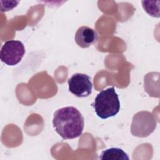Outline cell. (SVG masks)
Masks as SVG:
<instances>
[{
	"instance_id": "ba28073f",
	"label": "cell",
	"mask_w": 160,
	"mask_h": 160,
	"mask_svg": "<svg viewBox=\"0 0 160 160\" xmlns=\"http://www.w3.org/2000/svg\"><path fill=\"white\" fill-rule=\"evenodd\" d=\"M156 2L157 1H142V7L148 14L152 17L159 18V5H155Z\"/></svg>"
},
{
	"instance_id": "277c9868",
	"label": "cell",
	"mask_w": 160,
	"mask_h": 160,
	"mask_svg": "<svg viewBox=\"0 0 160 160\" xmlns=\"http://www.w3.org/2000/svg\"><path fill=\"white\" fill-rule=\"evenodd\" d=\"M25 54V48L21 41L10 40L6 41L0 51L2 62L8 66L18 64Z\"/></svg>"
},
{
	"instance_id": "8992f818",
	"label": "cell",
	"mask_w": 160,
	"mask_h": 160,
	"mask_svg": "<svg viewBox=\"0 0 160 160\" xmlns=\"http://www.w3.org/2000/svg\"><path fill=\"white\" fill-rule=\"evenodd\" d=\"M98 35L96 31L88 26L79 28L75 34L76 44L82 48H88L96 42Z\"/></svg>"
},
{
	"instance_id": "52a82bcc",
	"label": "cell",
	"mask_w": 160,
	"mask_h": 160,
	"mask_svg": "<svg viewBox=\"0 0 160 160\" xmlns=\"http://www.w3.org/2000/svg\"><path fill=\"white\" fill-rule=\"evenodd\" d=\"M99 159L105 160H129V158L122 149L111 148L103 151L99 156Z\"/></svg>"
},
{
	"instance_id": "6da1fadb",
	"label": "cell",
	"mask_w": 160,
	"mask_h": 160,
	"mask_svg": "<svg viewBox=\"0 0 160 160\" xmlns=\"http://www.w3.org/2000/svg\"><path fill=\"white\" fill-rule=\"evenodd\" d=\"M53 127L63 139L79 137L84 126V118L79 111L72 106L58 109L54 114Z\"/></svg>"
},
{
	"instance_id": "7a4b0ae2",
	"label": "cell",
	"mask_w": 160,
	"mask_h": 160,
	"mask_svg": "<svg viewBox=\"0 0 160 160\" xmlns=\"http://www.w3.org/2000/svg\"><path fill=\"white\" fill-rule=\"evenodd\" d=\"M91 105L97 116L104 119L116 116L120 109L118 95L114 87L101 90Z\"/></svg>"
},
{
	"instance_id": "5b68a950",
	"label": "cell",
	"mask_w": 160,
	"mask_h": 160,
	"mask_svg": "<svg viewBox=\"0 0 160 160\" xmlns=\"http://www.w3.org/2000/svg\"><path fill=\"white\" fill-rule=\"evenodd\" d=\"M69 91L78 98H86L92 92L91 78L85 74L76 73L68 81Z\"/></svg>"
},
{
	"instance_id": "3957f363",
	"label": "cell",
	"mask_w": 160,
	"mask_h": 160,
	"mask_svg": "<svg viewBox=\"0 0 160 160\" xmlns=\"http://www.w3.org/2000/svg\"><path fill=\"white\" fill-rule=\"evenodd\" d=\"M156 128V121L150 112L142 111L136 113L131 126V131L133 136L145 138L154 132Z\"/></svg>"
}]
</instances>
